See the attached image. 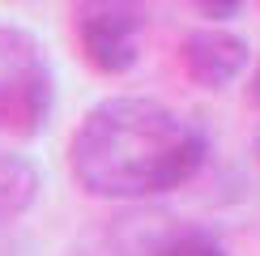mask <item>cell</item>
Returning a JSON list of instances; mask_svg holds the SVG:
<instances>
[{
  "label": "cell",
  "mask_w": 260,
  "mask_h": 256,
  "mask_svg": "<svg viewBox=\"0 0 260 256\" xmlns=\"http://www.w3.org/2000/svg\"><path fill=\"white\" fill-rule=\"evenodd\" d=\"M154 256H231L226 252V243L218 239V235H209V231H175V235H167V239L154 248Z\"/></svg>",
  "instance_id": "obj_6"
},
{
  "label": "cell",
  "mask_w": 260,
  "mask_h": 256,
  "mask_svg": "<svg viewBox=\"0 0 260 256\" xmlns=\"http://www.w3.org/2000/svg\"><path fill=\"white\" fill-rule=\"evenodd\" d=\"M247 94H252V103L260 107V64L252 69V81H247Z\"/></svg>",
  "instance_id": "obj_8"
},
{
  "label": "cell",
  "mask_w": 260,
  "mask_h": 256,
  "mask_svg": "<svg viewBox=\"0 0 260 256\" xmlns=\"http://www.w3.org/2000/svg\"><path fill=\"white\" fill-rule=\"evenodd\" d=\"M51 69L39 43L17 26H0V133H39L51 115Z\"/></svg>",
  "instance_id": "obj_2"
},
{
  "label": "cell",
  "mask_w": 260,
  "mask_h": 256,
  "mask_svg": "<svg viewBox=\"0 0 260 256\" xmlns=\"http://www.w3.org/2000/svg\"><path fill=\"white\" fill-rule=\"evenodd\" d=\"M209 141L192 120L158 99L115 94L85 111L69 141L73 179L103 201H145L188 184Z\"/></svg>",
  "instance_id": "obj_1"
},
{
  "label": "cell",
  "mask_w": 260,
  "mask_h": 256,
  "mask_svg": "<svg viewBox=\"0 0 260 256\" xmlns=\"http://www.w3.org/2000/svg\"><path fill=\"white\" fill-rule=\"evenodd\" d=\"M247 60H252L247 39L231 35L222 26L192 30L179 43V64L188 73V81L201 85V90H226V85H235L247 73Z\"/></svg>",
  "instance_id": "obj_4"
},
{
  "label": "cell",
  "mask_w": 260,
  "mask_h": 256,
  "mask_svg": "<svg viewBox=\"0 0 260 256\" xmlns=\"http://www.w3.org/2000/svg\"><path fill=\"white\" fill-rule=\"evenodd\" d=\"M39 197V171L30 158L0 149V227L21 218Z\"/></svg>",
  "instance_id": "obj_5"
},
{
  "label": "cell",
  "mask_w": 260,
  "mask_h": 256,
  "mask_svg": "<svg viewBox=\"0 0 260 256\" xmlns=\"http://www.w3.org/2000/svg\"><path fill=\"white\" fill-rule=\"evenodd\" d=\"M197 5V13L201 17H213V21H226V17H235L243 9V0H192Z\"/></svg>",
  "instance_id": "obj_7"
},
{
  "label": "cell",
  "mask_w": 260,
  "mask_h": 256,
  "mask_svg": "<svg viewBox=\"0 0 260 256\" xmlns=\"http://www.w3.org/2000/svg\"><path fill=\"white\" fill-rule=\"evenodd\" d=\"M73 30L90 69L120 77L141 60L145 9L141 0H73Z\"/></svg>",
  "instance_id": "obj_3"
}]
</instances>
